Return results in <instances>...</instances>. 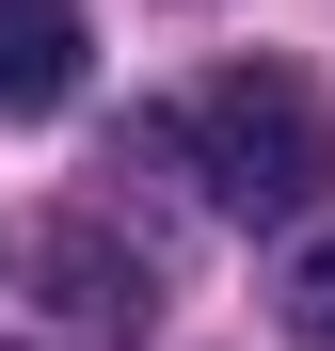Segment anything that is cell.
Listing matches in <instances>:
<instances>
[{"instance_id": "6da1fadb", "label": "cell", "mask_w": 335, "mask_h": 351, "mask_svg": "<svg viewBox=\"0 0 335 351\" xmlns=\"http://www.w3.org/2000/svg\"><path fill=\"white\" fill-rule=\"evenodd\" d=\"M160 160H176L223 223H303L335 192V112H319L303 64H208L160 112Z\"/></svg>"}, {"instance_id": "7a4b0ae2", "label": "cell", "mask_w": 335, "mask_h": 351, "mask_svg": "<svg viewBox=\"0 0 335 351\" xmlns=\"http://www.w3.org/2000/svg\"><path fill=\"white\" fill-rule=\"evenodd\" d=\"M80 96V0H0V112Z\"/></svg>"}, {"instance_id": "3957f363", "label": "cell", "mask_w": 335, "mask_h": 351, "mask_svg": "<svg viewBox=\"0 0 335 351\" xmlns=\"http://www.w3.org/2000/svg\"><path fill=\"white\" fill-rule=\"evenodd\" d=\"M48 287H64L96 335H144V319H160V271H144V256H112L96 223H48Z\"/></svg>"}, {"instance_id": "277c9868", "label": "cell", "mask_w": 335, "mask_h": 351, "mask_svg": "<svg viewBox=\"0 0 335 351\" xmlns=\"http://www.w3.org/2000/svg\"><path fill=\"white\" fill-rule=\"evenodd\" d=\"M271 319H288L303 351H335V240H303L288 271H271Z\"/></svg>"}]
</instances>
